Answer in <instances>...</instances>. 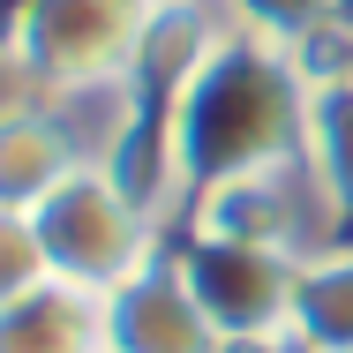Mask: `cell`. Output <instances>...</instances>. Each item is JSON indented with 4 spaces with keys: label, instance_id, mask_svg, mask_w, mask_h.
<instances>
[{
    "label": "cell",
    "instance_id": "1",
    "mask_svg": "<svg viewBox=\"0 0 353 353\" xmlns=\"http://www.w3.org/2000/svg\"><path fill=\"white\" fill-rule=\"evenodd\" d=\"M308 83L316 68L301 53L225 30L165 121V188L196 203L241 173L293 165L308 143Z\"/></svg>",
    "mask_w": 353,
    "mask_h": 353
},
{
    "label": "cell",
    "instance_id": "2",
    "mask_svg": "<svg viewBox=\"0 0 353 353\" xmlns=\"http://www.w3.org/2000/svg\"><path fill=\"white\" fill-rule=\"evenodd\" d=\"M30 225H38L46 271L83 285V293H98V301L158 263V211L143 203L105 158H83L68 181L30 211Z\"/></svg>",
    "mask_w": 353,
    "mask_h": 353
},
{
    "label": "cell",
    "instance_id": "3",
    "mask_svg": "<svg viewBox=\"0 0 353 353\" xmlns=\"http://www.w3.org/2000/svg\"><path fill=\"white\" fill-rule=\"evenodd\" d=\"M158 0H15L8 61L38 90H113Z\"/></svg>",
    "mask_w": 353,
    "mask_h": 353
},
{
    "label": "cell",
    "instance_id": "4",
    "mask_svg": "<svg viewBox=\"0 0 353 353\" xmlns=\"http://www.w3.org/2000/svg\"><path fill=\"white\" fill-rule=\"evenodd\" d=\"M181 285L196 293V308L211 316L225 353H263L293 339V285H301V256L256 248V241H225V233H181V248L165 256Z\"/></svg>",
    "mask_w": 353,
    "mask_h": 353
},
{
    "label": "cell",
    "instance_id": "5",
    "mask_svg": "<svg viewBox=\"0 0 353 353\" xmlns=\"http://www.w3.org/2000/svg\"><path fill=\"white\" fill-rule=\"evenodd\" d=\"M196 211V233H225V241H256V248H279V256H323L339 248L331 225H339V203L323 196V181L308 173V158L293 165H263V173H241L211 196L188 203Z\"/></svg>",
    "mask_w": 353,
    "mask_h": 353
},
{
    "label": "cell",
    "instance_id": "6",
    "mask_svg": "<svg viewBox=\"0 0 353 353\" xmlns=\"http://www.w3.org/2000/svg\"><path fill=\"white\" fill-rule=\"evenodd\" d=\"M105 353H225V339L181 285V271L158 256L150 271L105 293Z\"/></svg>",
    "mask_w": 353,
    "mask_h": 353
},
{
    "label": "cell",
    "instance_id": "7",
    "mask_svg": "<svg viewBox=\"0 0 353 353\" xmlns=\"http://www.w3.org/2000/svg\"><path fill=\"white\" fill-rule=\"evenodd\" d=\"M75 165H83V150L53 105H38V98L0 105V211H38Z\"/></svg>",
    "mask_w": 353,
    "mask_h": 353
},
{
    "label": "cell",
    "instance_id": "8",
    "mask_svg": "<svg viewBox=\"0 0 353 353\" xmlns=\"http://www.w3.org/2000/svg\"><path fill=\"white\" fill-rule=\"evenodd\" d=\"M0 353H105V301L68 279H46L0 301Z\"/></svg>",
    "mask_w": 353,
    "mask_h": 353
},
{
    "label": "cell",
    "instance_id": "9",
    "mask_svg": "<svg viewBox=\"0 0 353 353\" xmlns=\"http://www.w3.org/2000/svg\"><path fill=\"white\" fill-rule=\"evenodd\" d=\"M301 353H353V241L301 263L293 285V339Z\"/></svg>",
    "mask_w": 353,
    "mask_h": 353
},
{
    "label": "cell",
    "instance_id": "10",
    "mask_svg": "<svg viewBox=\"0 0 353 353\" xmlns=\"http://www.w3.org/2000/svg\"><path fill=\"white\" fill-rule=\"evenodd\" d=\"M308 173L323 181V196L353 218V68H323L308 83V143H301Z\"/></svg>",
    "mask_w": 353,
    "mask_h": 353
},
{
    "label": "cell",
    "instance_id": "11",
    "mask_svg": "<svg viewBox=\"0 0 353 353\" xmlns=\"http://www.w3.org/2000/svg\"><path fill=\"white\" fill-rule=\"evenodd\" d=\"M339 15H346V0H225V23H233V30L271 38L285 53H308Z\"/></svg>",
    "mask_w": 353,
    "mask_h": 353
},
{
    "label": "cell",
    "instance_id": "12",
    "mask_svg": "<svg viewBox=\"0 0 353 353\" xmlns=\"http://www.w3.org/2000/svg\"><path fill=\"white\" fill-rule=\"evenodd\" d=\"M46 248H38V225L30 211H0V301H15V293H30V285H46Z\"/></svg>",
    "mask_w": 353,
    "mask_h": 353
},
{
    "label": "cell",
    "instance_id": "13",
    "mask_svg": "<svg viewBox=\"0 0 353 353\" xmlns=\"http://www.w3.org/2000/svg\"><path fill=\"white\" fill-rule=\"evenodd\" d=\"M263 353H301V346H263Z\"/></svg>",
    "mask_w": 353,
    "mask_h": 353
}]
</instances>
